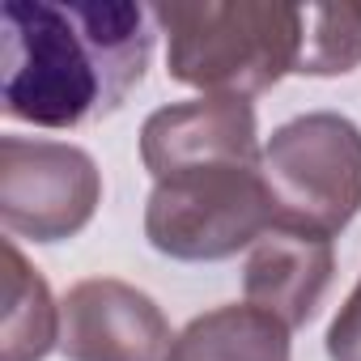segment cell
<instances>
[{
    "mask_svg": "<svg viewBox=\"0 0 361 361\" xmlns=\"http://www.w3.org/2000/svg\"><path fill=\"white\" fill-rule=\"evenodd\" d=\"M149 22L128 0H9L0 111L35 128H81L119 111L149 68Z\"/></svg>",
    "mask_w": 361,
    "mask_h": 361,
    "instance_id": "1",
    "label": "cell"
},
{
    "mask_svg": "<svg viewBox=\"0 0 361 361\" xmlns=\"http://www.w3.org/2000/svg\"><path fill=\"white\" fill-rule=\"evenodd\" d=\"M259 166H221L157 178L145 204L149 247L183 264H213L238 255L243 247H255L276 226Z\"/></svg>",
    "mask_w": 361,
    "mask_h": 361,
    "instance_id": "4",
    "label": "cell"
},
{
    "mask_svg": "<svg viewBox=\"0 0 361 361\" xmlns=\"http://www.w3.org/2000/svg\"><path fill=\"white\" fill-rule=\"evenodd\" d=\"M276 226L336 238L361 213V128L336 111L281 123L264 145Z\"/></svg>",
    "mask_w": 361,
    "mask_h": 361,
    "instance_id": "3",
    "label": "cell"
},
{
    "mask_svg": "<svg viewBox=\"0 0 361 361\" xmlns=\"http://www.w3.org/2000/svg\"><path fill=\"white\" fill-rule=\"evenodd\" d=\"M336 272L331 238L272 226L247 255L243 293L251 306L276 314L289 331L310 323Z\"/></svg>",
    "mask_w": 361,
    "mask_h": 361,
    "instance_id": "8",
    "label": "cell"
},
{
    "mask_svg": "<svg viewBox=\"0 0 361 361\" xmlns=\"http://www.w3.org/2000/svg\"><path fill=\"white\" fill-rule=\"evenodd\" d=\"M60 319V353L68 361H166L174 344L161 306L115 276L73 285Z\"/></svg>",
    "mask_w": 361,
    "mask_h": 361,
    "instance_id": "7",
    "label": "cell"
},
{
    "mask_svg": "<svg viewBox=\"0 0 361 361\" xmlns=\"http://www.w3.org/2000/svg\"><path fill=\"white\" fill-rule=\"evenodd\" d=\"M166 361H289V327L251 306H217L174 336Z\"/></svg>",
    "mask_w": 361,
    "mask_h": 361,
    "instance_id": "9",
    "label": "cell"
},
{
    "mask_svg": "<svg viewBox=\"0 0 361 361\" xmlns=\"http://www.w3.org/2000/svg\"><path fill=\"white\" fill-rule=\"evenodd\" d=\"M361 64V5H306L302 77H340Z\"/></svg>",
    "mask_w": 361,
    "mask_h": 361,
    "instance_id": "11",
    "label": "cell"
},
{
    "mask_svg": "<svg viewBox=\"0 0 361 361\" xmlns=\"http://www.w3.org/2000/svg\"><path fill=\"white\" fill-rule=\"evenodd\" d=\"M327 357L331 361H361V281L353 285L348 302L327 327Z\"/></svg>",
    "mask_w": 361,
    "mask_h": 361,
    "instance_id": "12",
    "label": "cell"
},
{
    "mask_svg": "<svg viewBox=\"0 0 361 361\" xmlns=\"http://www.w3.org/2000/svg\"><path fill=\"white\" fill-rule=\"evenodd\" d=\"M102 204L94 157L64 140H0V221L13 238L64 243L90 226Z\"/></svg>",
    "mask_w": 361,
    "mask_h": 361,
    "instance_id": "5",
    "label": "cell"
},
{
    "mask_svg": "<svg viewBox=\"0 0 361 361\" xmlns=\"http://www.w3.org/2000/svg\"><path fill=\"white\" fill-rule=\"evenodd\" d=\"M60 306L30 268V259L18 251V243H5V310H0V361H43L60 344Z\"/></svg>",
    "mask_w": 361,
    "mask_h": 361,
    "instance_id": "10",
    "label": "cell"
},
{
    "mask_svg": "<svg viewBox=\"0 0 361 361\" xmlns=\"http://www.w3.org/2000/svg\"><path fill=\"white\" fill-rule=\"evenodd\" d=\"M140 161L157 178L221 170V166H259V128L247 98H192L161 106L140 128Z\"/></svg>",
    "mask_w": 361,
    "mask_h": 361,
    "instance_id": "6",
    "label": "cell"
},
{
    "mask_svg": "<svg viewBox=\"0 0 361 361\" xmlns=\"http://www.w3.org/2000/svg\"><path fill=\"white\" fill-rule=\"evenodd\" d=\"M166 35V68L204 98H255L298 73L306 9L272 0H192L149 9Z\"/></svg>",
    "mask_w": 361,
    "mask_h": 361,
    "instance_id": "2",
    "label": "cell"
}]
</instances>
